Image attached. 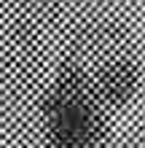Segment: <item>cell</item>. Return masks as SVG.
<instances>
[{
	"label": "cell",
	"mask_w": 145,
	"mask_h": 148,
	"mask_svg": "<svg viewBox=\"0 0 145 148\" xmlns=\"http://www.w3.org/2000/svg\"><path fill=\"white\" fill-rule=\"evenodd\" d=\"M140 73L132 62H113L102 75V97H105L110 105H124V102L132 100L134 89H137Z\"/></svg>",
	"instance_id": "7a4b0ae2"
},
{
	"label": "cell",
	"mask_w": 145,
	"mask_h": 148,
	"mask_svg": "<svg viewBox=\"0 0 145 148\" xmlns=\"http://www.w3.org/2000/svg\"><path fill=\"white\" fill-rule=\"evenodd\" d=\"M48 148H97L102 119L86 97V78L78 67H65L46 94Z\"/></svg>",
	"instance_id": "6da1fadb"
}]
</instances>
